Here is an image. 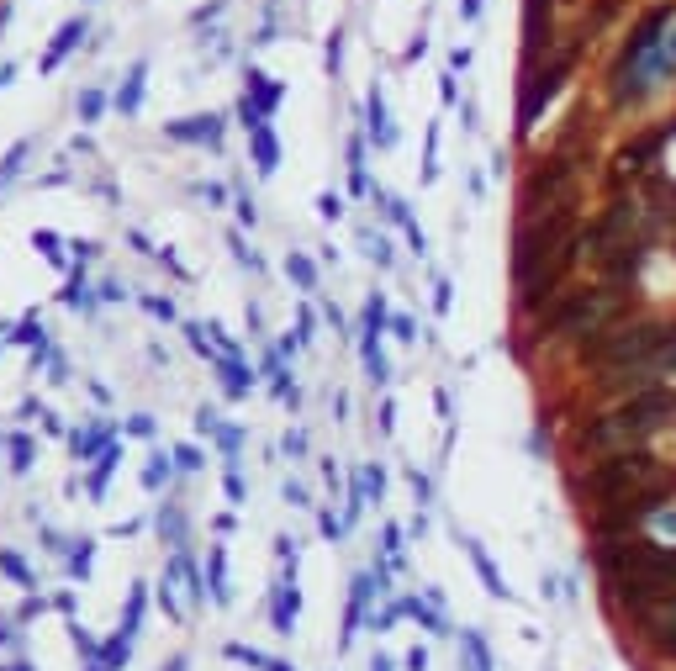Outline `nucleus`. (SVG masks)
I'll return each instance as SVG.
<instances>
[{
    "label": "nucleus",
    "instance_id": "obj_10",
    "mask_svg": "<svg viewBox=\"0 0 676 671\" xmlns=\"http://www.w3.org/2000/svg\"><path fill=\"white\" fill-rule=\"evenodd\" d=\"M618 6H624V0H592V16H581V27H576V32L592 43V37H597V32H603V27L613 22V16H618Z\"/></svg>",
    "mask_w": 676,
    "mask_h": 671
},
{
    "label": "nucleus",
    "instance_id": "obj_3",
    "mask_svg": "<svg viewBox=\"0 0 676 671\" xmlns=\"http://www.w3.org/2000/svg\"><path fill=\"white\" fill-rule=\"evenodd\" d=\"M661 471H666L661 455H655L650 444H634V450H613L603 460H592V471L576 481V492L592 497V508H603V502H613V497H624L634 487H645V481H655Z\"/></svg>",
    "mask_w": 676,
    "mask_h": 671
},
{
    "label": "nucleus",
    "instance_id": "obj_5",
    "mask_svg": "<svg viewBox=\"0 0 676 671\" xmlns=\"http://www.w3.org/2000/svg\"><path fill=\"white\" fill-rule=\"evenodd\" d=\"M581 48H587V37H571L566 48H555L550 59H544L539 69L523 74V96H518V133H534V122L544 117V106H550L560 96V85L576 74V59H581Z\"/></svg>",
    "mask_w": 676,
    "mask_h": 671
},
{
    "label": "nucleus",
    "instance_id": "obj_9",
    "mask_svg": "<svg viewBox=\"0 0 676 671\" xmlns=\"http://www.w3.org/2000/svg\"><path fill=\"white\" fill-rule=\"evenodd\" d=\"M666 138H671V133H640L634 143H624V148H618V164H624V175H640V170H650V159L666 148Z\"/></svg>",
    "mask_w": 676,
    "mask_h": 671
},
{
    "label": "nucleus",
    "instance_id": "obj_6",
    "mask_svg": "<svg viewBox=\"0 0 676 671\" xmlns=\"http://www.w3.org/2000/svg\"><path fill=\"white\" fill-rule=\"evenodd\" d=\"M576 185V164L571 154H550L544 164H534L529 175H523V191H518V207L523 217H539L544 207H555V201H566Z\"/></svg>",
    "mask_w": 676,
    "mask_h": 671
},
{
    "label": "nucleus",
    "instance_id": "obj_2",
    "mask_svg": "<svg viewBox=\"0 0 676 671\" xmlns=\"http://www.w3.org/2000/svg\"><path fill=\"white\" fill-rule=\"evenodd\" d=\"M629 307H634V296L608 281V286H587V291H571V296H560V302L544 312V323L539 333L544 339H592L597 328H613V323H629Z\"/></svg>",
    "mask_w": 676,
    "mask_h": 671
},
{
    "label": "nucleus",
    "instance_id": "obj_19",
    "mask_svg": "<svg viewBox=\"0 0 676 671\" xmlns=\"http://www.w3.org/2000/svg\"><path fill=\"white\" fill-rule=\"evenodd\" d=\"M6 80H11V69H0V85H6Z\"/></svg>",
    "mask_w": 676,
    "mask_h": 671
},
{
    "label": "nucleus",
    "instance_id": "obj_16",
    "mask_svg": "<svg viewBox=\"0 0 676 671\" xmlns=\"http://www.w3.org/2000/svg\"><path fill=\"white\" fill-rule=\"evenodd\" d=\"M22 159H27V143H16V148H11V159L0 164V185H6V180H11L16 170H22Z\"/></svg>",
    "mask_w": 676,
    "mask_h": 671
},
{
    "label": "nucleus",
    "instance_id": "obj_18",
    "mask_svg": "<svg viewBox=\"0 0 676 671\" xmlns=\"http://www.w3.org/2000/svg\"><path fill=\"white\" fill-rule=\"evenodd\" d=\"M465 16H481V0H465Z\"/></svg>",
    "mask_w": 676,
    "mask_h": 671
},
{
    "label": "nucleus",
    "instance_id": "obj_17",
    "mask_svg": "<svg viewBox=\"0 0 676 671\" xmlns=\"http://www.w3.org/2000/svg\"><path fill=\"white\" fill-rule=\"evenodd\" d=\"M96 111H101V96H96V90H85V96H80V117H96Z\"/></svg>",
    "mask_w": 676,
    "mask_h": 671
},
{
    "label": "nucleus",
    "instance_id": "obj_4",
    "mask_svg": "<svg viewBox=\"0 0 676 671\" xmlns=\"http://www.w3.org/2000/svg\"><path fill=\"white\" fill-rule=\"evenodd\" d=\"M676 497V471H661L655 481H645V487H634L624 497L603 502V508L592 513V534L597 539H613V534H640L645 518H655L666 508V502Z\"/></svg>",
    "mask_w": 676,
    "mask_h": 671
},
{
    "label": "nucleus",
    "instance_id": "obj_7",
    "mask_svg": "<svg viewBox=\"0 0 676 671\" xmlns=\"http://www.w3.org/2000/svg\"><path fill=\"white\" fill-rule=\"evenodd\" d=\"M671 16H676V0H661V6H650L640 22H634V32L624 37V53H618V64H613V80H624L640 59H650L655 43H661V32L671 27Z\"/></svg>",
    "mask_w": 676,
    "mask_h": 671
},
{
    "label": "nucleus",
    "instance_id": "obj_15",
    "mask_svg": "<svg viewBox=\"0 0 676 671\" xmlns=\"http://www.w3.org/2000/svg\"><path fill=\"white\" fill-rule=\"evenodd\" d=\"M291 275L302 281L307 291H312V281H317V270H312V259H302V254H291Z\"/></svg>",
    "mask_w": 676,
    "mask_h": 671
},
{
    "label": "nucleus",
    "instance_id": "obj_8",
    "mask_svg": "<svg viewBox=\"0 0 676 671\" xmlns=\"http://www.w3.org/2000/svg\"><path fill=\"white\" fill-rule=\"evenodd\" d=\"M640 629H645V645L655 650V656L676 661V598L671 603H655L645 619H640Z\"/></svg>",
    "mask_w": 676,
    "mask_h": 671
},
{
    "label": "nucleus",
    "instance_id": "obj_12",
    "mask_svg": "<svg viewBox=\"0 0 676 671\" xmlns=\"http://www.w3.org/2000/svg\"><path fill=\"white\" fill-rule=\"evenodd\" d=\"M80 37H85V22H69L59 37H53V48H48V59H43V69H59V59H64V53L74 48V43H80Z\"/></svg>",
    "mask_w": 676,
    "mask_h": 671
},
{
    "label": "nucleus",
    "instance_id": "obj_14",
    "mask_svg": "<svg viewBox=\"0 0 676 671\" xmlns=\"http://www.w3.org/2000/svg\"><path fill=\"white\" fill-rule=\"evenodd\" d=\"M138 101H143V64L127 74V90L117 96V106H122V111H138Z\"/></svg>",
    "mask_w": 676,
    "mask_h": 671
},
{
    "label": "nucleus",
    "instance_id": "obj_11",
    "mask_svg": "<svg viewBox=\"0 0 676 671\" xmlns=\"http://www.w3.org/2000/svg\"><path fill=\"white\" fill-rule=\"evenodd\" d=\"M169 138H206V143H217L222 127H217V117H191V122H175V127H169Z\"/></svg>",
    "mask_w": 676,
    "mask_h": 671
},
{
    "label": "nucleus",
    "instance_id": "obj_1",
    "mask_svg": "<svg viewBox=\"0 0 676 671\" xmlns=\"http://www.w3.org/2000/svg\"><path fill=\"white\" fill-rule=\"evenodd\" d=\"M676 423V386H650V391H634V397L613 402L608 413H592L587 423L576 428V455H592L603 460L613 450H634V444H650L661 428Z\"/></svg>",
    "mask_w": 676,
    "mask_h": 671
},
{
    "label": "nucleus",
    "instance_id": "obj_13",
    "mask_svg": "<svg viewBox=\"0 0 676 671\" xmlns=\"http://www.w3.org/2000/svg\"><path fill=\"white\" fill-rule=\"evenodd\" d=\"M254 159H259V170H265V175L275 170V159H280V154H275V138H270V127H254Z\"/></svg>",
    "mask_w": 676,
    "mask_h": 671
}]
</instances>
